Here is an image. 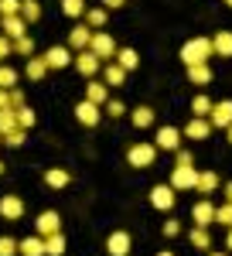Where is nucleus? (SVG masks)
I'll list each match as a JSON object with an SVG mask.
<instances>
[{"instance_id": "nucleus-19", "label": "nucleus", "mask_w": 232, "mask_h": 256, "mask_svg": "<svg viewBox=\"0 0 232 256\" xmlns=\"http://www.w3.org/2000/svg\"><path fill=\"white\" fill-rule=\"evenodd\" d=\"M89 38H92V28L78 24V28L68 31V48H72V52H82V48H89Z\"/></svg>"}, {"instance_id": "nucleus-27", "label": "nucleus", "mask_w": 232, "mask_h": 256, "mask_svg": "<svg viewBox=\"0 0 232 256\" xmlns=\"http://www.w3.org/2000/svg\"><path fill=\"white\" fill-rule=\"evenodd\" d=\"M86 99L96 102V106H102V102L110 99V86H106V82H89V86H86Z\"/></svg>"}, {"instance_id": "nucleus-18", "label": "nucleus", "mask_w": 232, "mask_h": 256, "mask_svg": "<svg viewBox=\"0 0 232 256\" xmlns=\"http://www.w3.org/2000/svg\"><path fill=\"white\" fill-rule=\"evenodd\" d=\"M184 68H188V82H194V86H208L212 82L208 62H194V65H184Z\"/></svg>"}, {"instance_id": "nucleus-1", "label": "nucleus", "mask_w": 232, "mask_h": 256, "mask_svg": "<svg viewBox=\"0 0 232 256\" xmlns=\"http://www.w3.org/2000/svg\"><path fill=\"white\" fill-rule=\"evenodd\" d=\"M212 58V38H192L181 44V62L194 65V62H208Z\"/></svg>"}, {"instance_id": "nucleus-53", "label": "nucleus", "mask_w": 232, "mask_h": 256, "mask_svg": "<svg viewBox=\"0 0 232 256\" xmlns=\"http://www.w3.org/2000/svg\"><path fill=\"white\" fill-rule=\"evenodd\" d=\"M208 256H229V253H212V250H208Z\"/></svg>"}, {"instance_id": "nucleus-33", "label": "nucleus", "mask_w": 232, "mask_h": 256, "mask_svg": "<svg viewBox=\"0 0 232 256\" xmlns=\"http://www.w3.org/2000/svg\"><path fill=\"white\" fill-rule=\"evenodd\" d=\"M14 113H18V126H24V130H31V126L38 123V116H34V110H31L28 102H24L20 110H14Z\"/></svg>"}, {"instance_id": "nucleus-45", "label": "nucleus", "mask_w": 232, "mask_h": 256, "mask_svg": "<svg viewBox=\"0 0 232 256\" xmlns=\"http://www.w3.org/2000/svg\"><path fill=\"white\" fill-rule=\"evenodd\" d=\"M178 232H181V222H178V218H168V222H164V236L174 239Z\"/></svg>"}, {"instance_id": "nucleus-20", "label": "nucleus", "mask_w": 232, "mask_h": 256, "mask_svg": "<svg viewBox=\"0 0 232 256\" xmlns=\"http://www.w3.org/2000/svg\"><path fill=\"white\" fill-rule=\"evenodd\" d=\"M18 256H44V239L41 236H28L18 242Z\"/></svg>"}, {"instance_id": "nucleus-8", "label": "nucleus", "mask_w": 232, "mask_h": 256, "mask_svg": "<svg viewBox=\"0 0 232 256\" xmlns=\"http://www.w3.org/2000/svg\"><path fill=\"white\" fill-rule=\"evenodd\" d=\"M174 202H178V198H174L171 184H154V188H150V205H154L157 212H171Z\"/></svg>"}, {"instance_id": "nucleus-2", "label": "nucleus", "mask_w": 232, "mask_h": 256, "mask_svg": "<svg viewBox=\"0 0 232 256\" xmlns=\"http://www.w3.org/2000/svg\"><path fill=\"white\" fill-rule=\"evenodd\" d=\"M89 52H92L99 62H113V55H116L113 34H106V31H92V38H89Z\"/></svg>"}, {"instance_id": "nucleus-17", "label": "nucleus", "mask_w": 232, "mask_h": 256, "mask_svg": "<svg viewBox=\"0 0 232 256\" xmlns=\"http://www.w3.org/2000/svg\"><path fill=\"white\" fill-rule=\"evenodd\" d=\"M194 192L202 198H208L212 192H218V174L215 171H198V181H194Z\"/></svg>"}, {"instance_id": "nucleus-37", "label": "nucleus", "mask_w": 232, "mask_h": 256, "mask_svg": "<svg viewBox=\"0 0 232 256\" xmlns=\"http://www.w3.org/2000/svg\"><path fill=\"white\" fill-rule=\"evenodd\" d=\"M215 222L226 226V229H232V205H229V202H222V205L215 208Z\"/></svg>"}, {"instance_id": "nucleus-15", "label": "nucleus", "mask_w": 232, "mask_h": 256, "mask_svg": "<svg viewBox=\"0 0 232 256\" xmlns=\"http://www.w3.org/2000/svg\"><path fill=\"white\" fill-rule=\"evenodd\" d=\"M192 222H194V226H205V229H208V226L215 222V205L208 202V198L194 202V208H192Z\"/></svg>"}, {"instance_id": "nucleus-50", "label": "nucleus", "mask_w": 232, "mask_h": 256, "mask_svg": "<svg viewBox=\"0 0 232 256\" xmlns=\"http://www.w3.org/2000/svg\"><path fill=\"white\" fill-rule=\"evenodd\" d=\"M226 246H229V253H232V229L226 232Z\"/></svg>"}, {"instance_id": "nucleus-26", "label": "nucleus", "mask_w": 232, "mask_h": 256, "mask_svg": "<svg viewBox=\"0 0 232 256\" xmlns=\"http://www.w3.org/2000/svg\"><path fill=\"white\" fill-rule=\"evenodd\" d=\"M188 239H192V246L194 250H212V236H208V229L205 226H192V232H188Z\"/></svg>"}, {"instance_id": "nucleus-25", "label": "nucleus", "mask_w": 232, "mask_h": 256, "mask_svg": "<svg viewBox=\"0 0 232 256\" xmlns=\"http://www.w3.org/2000/svg\"><path fill=\"white\" fill-rule=\"evenodd\" d=\"M130 123H134L136 130H147V126H154V110H150V106H136L134 113H130Z\"/></svg>"}, {"instance_id": "nucleus-6", "label": "nucleus", "mask_w": 232, "mask_h": 256, "mask_svg": "<svg viewBox=\"0 0 232 256\" xmlns=\"http://www.w3.org/2000/svg\"><path fill=\"white\" fill-rule=\"evenodd\" d=\"M208 123H212V130H226V126H229L232 123V99H218V102H212Z\"/></svg>"}, {"instance_id": "nucleus-12", "label": "nucleus", "mask_w": 232, "mask_h": 256, "mask_svg": "<svg viewBox=\"0 0 232 256\" xmlns=\"http://www.w3.org/2000/svg\"><path fill=\"white\" fill-rule=\"evenodd\" d=\"M208 134H212L208 116H192V120H188V126L181 130V137H188V140H205Z\"/></svg>"}, {"instance_id": "nucleus-4", "label": "nucleus", "mask_w": 232, "mask_h": 256, "mask_svg": "<svg viewBox=\"0 0 232 256\" xmlns=\"http://www.w3.org/2000/svg\"><path fill=\"white\" fill-rule=\"evenodd\" d=\"M72 65L78 68V76H82V79H92V76H96L99 68H102V62H99L96 55L89 52V48H82V52H76V55H72Z\"/></svg>"}, {"instance_id": "nucleus-32", "label": "nucleus", "mask_w": 232, "mask_h": 256, "mask_svg": "<svg viewBox=\"0 0 232 256\" xmlns=\"http://www.w3.org/2000/svg\"><path fill=\"white\" fill-rule=\"evenodd\" d=\"M24 140H28V130H24V126H14L10 134L0 137V144H7V147H24Z\"/></svg>"}, {"instance_id": "nucleus-28", "label": "nucleus", "mask_w": 232, "mask_h": 256, "mask_svg": "<svg viewBox=\"0 0 232 256\" xmlns=\"http://www.w3.org/2000/svg\"><path fill=\"white\" fill-rule=\"evenodd\" d=\"M62 253H65V236L62 232L44 236V256H62Z\"/></svg>"}, {"instance_id": "nucleus-24", "label": "nucleus", "mask_w": 232, "mask_h": 256, "mask_svg": "<svg viewBox=\"0 0 232 256\" xmlns=\"http://www.w3.org/2000/svg\"><path fill=\"white\" fill-rule=\"evenodd\" d=\"M24 76H28L31 82H41L44 76H48V65H44V58H41V55H31V58H28V68H24Z\"/></svg>"}, {"instance_id": "nucleus-52", "label": "nucleus", "mask_w": 232, "mask_h": 256, "mask_svg": "<svg viewBox=\"0 0 232 256\" xmlns=\"http://www.w3.org/2000/svg\"><path fill=\"white\" fill-rule=\"evenodd\" d=\"M157 256H174V253H171V250H164V253H157Z\"/></svg>"}, {"instance_id": "nucleus-35", "label": "nucleus", "mask_w": 232, "mask_h": 256, "mask_svg": "<svg viewBox=\"0 0 232 256\" xmlns=\"http://www.w3.org/2000/svg\"><path fill=\"white\" fill-rule=\"evenodd\" d=\"M14 126H18V113H14V110H0V137L10 134Z\"/></svg>"}, {"instance_id": "nucleus-48", "label": "nucleus", "mask_w": 232, "mask_h": 256, "mask_svg": "<svg viewBox=\"0 0 232 256\" xmlns=\"http://www.w3.org/2000/svg\"><path fill=\"white\" fill-rule=\"evenodd\" d=\"M0 110H10V99H7V89H0Z\"/></svg>"}, {"instance_id": "nucleus-10", "label": "nucleus", "mask_w": 232, "mask_h": 256, "mask_svg": "<svg viewBox=\"0 0 232 256\" xmlns=\"http://www.w3.org/2000/svg\"><path fill=\"white\" fill-rule=\"evenodd\" d=\"M154 147L157 150H178L181 147V130H174V126H160L157 130V137H154Z\"/></svg>"}, {"instance_id": "nucleus-47", "label": "nucleus", "mask_w": 232, "mask_h": 256, "mask_svg": "<svg viewBox=\"0 0 232 256\" xmlns=\"http://www.w3.org/2000/svg\"><path fill=\"white\" fill-rule=\"evenodd\" d=\"M123 4H126V0H102V7H106V10H120Z\"/></svg>"}, {"instance_id": "nucleus-23", "label": "nucleus", "mask_w": 232, "mask_h": 256, "mask_svg": "<svg viewBox=\"0 0 232 256\" xmlns=\"http://www.w3.org/2000/svg\"><path fill=\"white\" fill-rule=\"evenodd\" d=\"M68 181H72V174L65 171V168H52V171H44V184L48 188H68Z\"/></svg>"}, {"instance_id": "nucleus-5", "label": "nucleus", "mask_w": 232, "mask_h": 256, "mask_svg": "<svg viewBox=\"0 0 232 256\" xmlns=\"http://www.w3.org/2000/svg\"><path fill=\"white\" fill-rule=\"evenodd\" d=\"M194 181H198V171H194V164H188V168H174L168 184L174 192H194Z\"/></svg>"}, {"instance_id": "nucleus-3", "label": "nucleus", "mask_w": 232, "mask_h": 256, "mask_svg": "<svg viewBox=\"0 0 232 256\" xmlns=\"http://www.w3.org/2000/svg\"><path fill=\"white\" fill-rule=\"evenodd\" d=\"M154 158H157V147H154V144H134V147L126 150V164H130V168H140V171H144V168H150Z\"/></svg>"}, {"instance_id": "nucleus-39", "label": "nucleus", "mask_w": 232, "mask_h": 256, "mask_svg": "<svg viewBox=\"0 0 232 256\" xmlns=\"http://www.w3.org/2000/svg\"><path fill=\"white\" fill-rule=\"evenodd\" d=\"M14 55H28V58H31V55H34V38H28V34L18 38L14 41Z\"/></svg>"}, {"instance_id": "nucleus-31", "label": "nucleus", "mask_w": 232, "mask_h": 256, "mask_svg": "<svg viewBox=\"0 0 232 256\" xmlns=\"http://www.w3.org/2000/svg\"><path fill=\"white\" fill-rule=\"evenodd\" d=\"M106 20H110V10H106V7L86 10V24H89V28H106Z\"/></svg>"}, {"instance_id": "nucleus-43", "label": "nucleus", "mask_w": 232, "mask_h": 256, "mask_svg": "<svg viewBox=\"0 0 232 256\" xmlns=\"http://www.w3.org/2000/svg\"><path fill=\"white\" fill-rule=\"evenodd\" d=\"M0 256H18V239L0 236Z\"/></svg>"}, {"instance_id": "nucleus-30", "label": "nucleus", "mask_w": 232, "mask_h": 256, "mask_svg": "<svg viewBox=\"0 0 232 256\" xmlns=\"http://www.w3.org/2000/svg\"><path fill=\"white\" fill-rule=\"evenodd\" d=\"M20 18L28 20V24L41 20V4H38V0H20Z\"/></svg>"}, {"instance_id": "nucleus-44", "label": "nucleus", "mask_w": 232, "mask_h": 256, "mask_svg": "<svg viewBox=\"0 0 232 256\" xmlns=\"http://www.w3.org/2000/svg\"><path fill=\"white\" fill-rule=\"evenodd\" d=\"M7 99H10V110H20V106H24V92H20L18 86H14V89H7Z\"/></svg>"}, {"instance_id": "nucleus-51", "label": "nucleus", "mask_w": 232, "mask_h": 256, "mask_svg": "<svg viewBox=\"0 0 232 256\" xmlns=\"http://www.w3.org/2000/svg\"><path fill=\"white\" fill-rule=\"evenodd\" d=\"M226 140H229V144H232V123H229V126H226Z\"/></svg>"}, {"instance_id": "nucleus-22", "label": "nucleus", "mask_w": 232, "mask_h": 256, "mask_svg": "<svg viewBox=\"0 0 232 256\" xmlns=\"http://www.w3.org/2000/svg\"><path fill=\"white\" fill-rule=\"evenodd\" d=\"M212 55L232 58V31H218V34L212 38Z\"/></svg>"}, {"instance_id": "nucleus-54", "label": "nucleus", "mask_w": 232, "mask_h": 256, "mask_svg": "<svg viewBox=\"0 0 232 256\" xmlns=\"http://www.w3.org/2000/svg\"><path fill=\"white\" fill-rule=\"evenodd\" d=\"M0 174H4V160H0Z\"/></svg>"}, {"instance_id": "nucleus-13", "label": "nucleus", "mask_w": 232, "mask_h": 256, "mask_svg": "<svg viewBox=\"0 0 232 256\" xmlns=\"http://www.w3.org/2000/svg\"><path fill=\"white\" fill-rule=\"evenodd\" d=\"M0 216L7 218V222H20L24 218V202L18 195H4L0 198Z\"/></svg>"}, {"instance_id": "nucleus-41", "label": "nucleus", "mask_w": 232, "mask_h": 256, "mask_svg": "<svg viewBox=\"0 0 232 256\" xmlns=\"http://www.w3.org/2000/svg\"><path fill=\"white\" fill-rule=\"evenodd\" d=\"M20 14V0H0V18H14Z\"/></svg>"}, {"instance_id": "nucleus-21", "label": "nucleus", "mask_w": 232, "mask_h": 256, "mask_svg": "<svg viewBox=\"0 0 232 256\" xmlns=\"http://www.w3.org/2000/svg\"><path fill=\"white\" fill-rule=\"evenodd\" d=\"M113 62L123 68V72H134L136 65H140V55H136L134 48H116V55H113Z\"/></svg>"}, {"instance_id": "nucleus-16", "label": "nucleus", "mask_w": 232, "mask_h": 256, "mask_svg": "<svg viewBox=\"0 0 232 256\" xmlns=\"http://www.w3.org/2000/svg\"><path fill=\"white\" fill-rule=\"evenodd\" d=\"M0 28H4V38L18 41L28 34V20L20 18V14H14V18H0Z\"/></svg>"}, {"instance_id": "nucleus-46", "label": "nucleus", "mask_w": 232, "mask_h": 256, "mask_svg": "<svg viewBox=\"0 0 232 256\" xmlns=\"http://www.w3.org/2000/svg\"><path fill=\"white\" fill-rule=\"evenodd\" d=\"M7 55H14V41H10V38H4V34H0V62L7 58Z\"/></svg>"}, {"instance_id": "nucleus-55", "label": "nucleus", "mask_w": 232, "mask_h": 256, "mask_svg": "<svg viewBox=\"0 0 232 256\" xmlns=\"http://www.w3.org/2000/svg\"><path fill=\"white\" fill-rule=\"evenodd\" d=\"M226 4H229V7H232V0H226Z\"/></svg>"}, {"instance_id": "nucleus-29", "label": "nucleus", "mask_w": 232, "mask_h": 256, "mask_svg": "<svg viewBox=\"0 0 232 256\" xmlns=\"http://www.w3.org/2000/svg\"><path fill=\"white\" fill-rule=\"evenodd\" d=\"M102 79H106V86H123V82H126V72H123L116 62H110V65L102 68Z\"/></svg>"}, {"instance_id": "nucleus-34", "label": "nucleus", "mask_w": 232, "mask_h": 256, "mask_svg": "<svg viewBox=\"0 0 232 256\" xmlns=\"http://www.w3.org/2000/svg\"><path fill=\"white\" fill-rule=\"evenodd\" d=\"M208 110H212V99L198 92V96L192 99V116H208Z\"/></svg>"}, {"instance_id": "nucleus-38", "label": "nucleus", "mask_w": 232, "mask_h": 256, "mask_svg": "<svg viewBox=\"0 0 232 256\" xmlns=\"http://www.w3.org/2000/svg\"><path fill=\"white\" fill-rule=\"evenodd\" d=\"M18 86V72L10 65H0V89H14Z\"/></svg>"}, {"instance_id": "nucleus-9", "label": "nucleus", "mask_w": 232, "mask_h": 256, "mask_svg": "<svg viewBox=\"0 0 232 256\" xmlns=\"http://www.w3.org/2000/svg\"><path fill=\"white\" fill-rule=\"evenodd\" d=\"M41 58H44V65H48V72H52V68H68V65H72V48L55 44V48H48Z\"/></svg>"}, {"instance_id": "nucleus-49", "label": "nucleus", "mask_w": 232, "mask_h": 256, "mask_svg": "<svg viewBox=\"0 0 232 256\" xmlns=\"http://www.w3.org/2000/svg\"><path fill=\"white\" fill-rule=\"evenodd\" d=\"M222 195H226V202H229V205H232V181H229V184H226V188H222Z\"/></svg>"}, {"instance_id": "nucleus-7", "label": "nucleus", "mask_w": 232, "mask_h": 256, "mask_svg": "<svg viewBox=\"0 0 232 256\" xmlns=\"http://www.w3.org/2000/svg\"><path fill=\"white\" fill-rule=\"evenodd\" d=\"M130 246H134V239H130V232H123V229H113L106 236V253L110 256H130Z\"/></svg>"}, {"instance_id": "nucleus-14", "label": "nucleus", "mask_w": 232, "mask_h": 256, "mask_svg": "<svg viewBox=\"0 0 232 256\" xmlns=\"http://www.w3.org/2000/svg\"><path fill=\"white\" fill-rule=\"evenodd\" d=\"M99 116H102V110H99L96 102H89V99H82V102L76 106V120L82 123V126H96Z\"/></svg>"}, {"instance_id": "nucleus-11", "label": "nucleus", "mask_w": 232, "mask_h": 256, "mask_svg": "<svg viewBox=\"0 0 232 256\" xmlns=\"http://www.w3.org/2000/svg\"><path fill=\"white\" fill-rule=\"evenodd\" d=\"M34 229H38V236H52V232H62V218H58L55 208H48V212H41L38 218H34Z\"/></svg>"}, {"instance_id": "nucleus-36", "label": "nucleus", "mask_w": 232, "mask_h": 256, "mask_svg": "<svg viewBox=\"0 0 232 256\" xmlns=\"http://www.w3.org/2000/svg\"><path fill=\"white\" fill-rule=\"evenodd\" d=\"M62 14L82 18V14H86V0H62Z\"/></svg>"}, {"instance_id": "nucleus-42", "label": "nucleus", "mask_w": 232, "mask_h": 256, "mask_svg": "<svg viewBox=\"0 0 232 256\" xmlns=\"http://www.w3.org/2000/svg\"><path fill=\"white\" fill-rule=\"evenodd\" d=\"M188 164H194L192 150H184V147H178V150H174V168H188Z\"/></svg>"}, {"instance_id": "nucleus-40", "label": "nucleus", "mask_w": 232, "mask_h": 256, "mask_svg": "<svg viewBox=\"0 0 232 256\" xmlns=\"http://www.w3.org/2000/svg\"><path fill=\"white\" fill-rule=\"evenodd\" d=\"M102 110L116 120V116H123V113H126V102H120V99H106V102H102Z\"/></svg>"}]
</instances>
